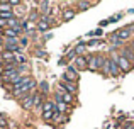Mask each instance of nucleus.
<instances>
[{
	"label": "nucleus",
	"mask_w": 134,
	"mask_h": 129,
	"mask_svg": "<svg viewBox=\"0 0 134 129\" xmlns=\"http://www.w3.org/2000/svg\"><path fill=\"white\" fill-rule=\"evenodd\" d=\"M5 124H7V122H5V119H3V117H0V126L3 127V126H5Z\"/></svg>",
	"instance_id": "obj_31"
},
{
	"label": "nucleus",
	"mask_w": 134,
	"mask_h": 129,
	"mask_svg": "<svg viewBox=\"0 0 134 129\" xmlns=\"http://www.w3.org/2000/svg\"><path fill=\"white\" fill-rule=\"evenodd\" d=\"M20 105H22V109H32L34 107V95L32 93H29V95H26L22 99V104H20Z\"/></svg>",
	"instance_id": "obj_9"
},
{
	"label": "nucleus",
	"mask_w": 134,
	"mask_h": 129,
	"mask_svg": "<svg viewBox=\"0 0 134 129\" xmlns=\"http://www.w3.org/2000/svg\"><path fill=\"white\" fill-rule=\"evenodd\" d=\"M0 19L2 20H7V19H14V12H0Z\"/></svg>",
	"instance_id": "obj_22"
},
{
	"label": "nucleus",
	"mask_w": 134,
	"mask_h": 129,
	"mask_svg": "<svg viewBox=\"0 0 134 129\" xmlns=\"http://www.w3.org/2000/svg\"><path fill=\"white\" fill-rule=\"evenodd\" d=\"M0 46H2V37H0Z\"/></svg>",
	"instance_id": "obj_34"
},
{
	"label": "nucleus",
	"mask_w": 134,
	"mask_h": 129,
	"mask_svg": "<svg viewBox=\"0 0 134 129\" xmlns=\"http://www.w3.org/2000/svg\"><path fill=\"white\" fill-rule=\"evenodd\" d=\"M43 95H41V93H34V107H37V109H39V107H43Z\"/></svg>",
	"instance_id": "obj_17"
},
{
	"label": "nucleus",
	"mask_w": 134,
	"mask_h": 129,
	"mask_svg": "<svg viewBox=\"0 0 134 129\" xmlns=\"http://www.w3.org/2000/svg\"><path fill=\"white\" fill-rule=\"evenodd\" d=\"M75 15H76V10H73V9H65L63 10V20H70Z\"/></svg>",
	"instance_id": "obj_13"
},
{
	"label": "nucleus",
	"mask_w": 134,
	"mask_h": 129,
	"mask_svg": "<svg viewBox=\"0 0 134 129\" xmlns=\"http://www.w3.org/2000/svg\"><path fill=\"white\" fill-rule=\"evenodd\" d=\"M59 88H61L63 92L71 93V95H75V93L78 92V85L73 83V82H68V80H61V82H59Z\"/></svg>",
	"instance_id": "obj_4"
},
{
	"label": "nucleus",
	"mask_w": 134,
	"mask_h": 129,
	"mask_svg": "<svg viewBox=\"0 0 134 129\" xmlns=\"http://www.w3.org/2000/svg\"><path fill=\"white\" fill-rule=\"evenodd\" d=\"M85 48H87V43H80L78 46L75 48V53H76V56H82V53H85Z\"/></svg>",
	"instance_id": "obj_20"
},
{
	"label": "nucleus",
	"mask_w": 134,
	"mask_h": 129,
	"mask_svg": "<svg viewBox=\"0 0 134 129\" xmlns=\"http://www.w3.org/2000/svg\"><path fill=\"white\" fill-rule=\"evenodd\" d=\"M53 24H54V19H51L49 15H43L39 20H37V29L46 31V29H49V26H53Z\"/></svg>",
	"instance_id": "obj_5"
},
{
	"label": "nucleus",
	"mask_w": 134,
	"mask_h": 129,
	"mask_svg": "<svg viewBox=\"0 0 134 129\" xmlns=\"http://www.w3.org/2000/svg\"><path fill=\"white\" fill-rule=\"evenodd\" d=\"M87 58H88V66H87V70H90V71H100L105 58H102L100 54H95V56L88 54Z\"/></svg>",
	"instance_id": "obj_2"
},
{
	"label": "nucleus",
	"mask_w": 134,
	"mask_h": 129,
	"mask_svg": "<svg viewBox=\"0 0 134 129\" xmlns=\"http://www.w3.org/2000/svg\"><path fill=\"white\" fill-rule=\"evenodd\" d=\"M7 26H9V29H12V31H15L17 34L22 31V22H19V20L14 17V19H10V20H7Z\"/></svg>",
	"instance_id": "obj_8"
},
{
	"label": "nucleus",
	"mask_w": 134,
	"mask_h": 129,
	"mask_svg": "<svg viewBox=\"0 0 134 129\" xmlns=\"http://www.w3.org/2000/svg\"><path fill=\"white\" fill-rule=\"evenodd\" d=\"M2 60L5 61V63H12V61H15V54L9 53V51H3L2 53Z\"/></svg>",
	"instance_id": "obj_14"
},
{
	"label": "nucleus",
	"mask_w": 134,
	"mask_h": 129,
	"mask_svg": "<svg viewBox=\"0 0 134 129\" xmlns=\"http://www.w3.org/2000/svg\"><path fill=\"white\" fill-rule=\"evenodd\" d=\"M97 44H98V39H90L88 43H87V46L92 48V46H97Z\"/></svg>",
	"instance_id": "obj_27"
},
{
	"label": "nucleus",
	"mask_w": 134,
	"mask_h": 129,
	"mask_svg": "<svg viewBox=\"0 0 134 129\" xmlns=\"http://www.w3.org/2000/svg\"><path fill=\"white\" fill-rule=\"evenodd\" d=\"M117 129H121V127H117Z\"/></svg>",
	"instance_id": "obj_36"
},
{
	"label": "nucleus",
	"mask_w": 134,
	"mask_h": 129,
	"mask_svg": "<svg viewBox=\"0 0 134 129\" xmlns=\"http://www.w3.org/2000/svg\"><path fill=\"white\" fill-rule=\"evenodd\" d=\"M41 117H43L44 121H51L53 119V112H43V114H41Z\"/></svg>",
	"instance_id": "obj_24"
},
{
	"label": "nucleus",
	"mask_w": 134,
	"mask_h": 129,
	"mask_svg": "<svg viewBox=\"0 0 134 129\" xmlns=\"http://www.w3.org/2000/svg\"><path fill=\"white\" fill-rule=\"evenodd\" d=\"M122 56L127 58V60L132 63V61H134V51L131 49V48H124V49H122Z\"/></svg>",
	"instance_id": "obj_15"
},
{
	"label": "nucleus",
	"mask_w": 134,
	"mask_h": 129,
	"mask_svg": "<svg viewBox=\"0 0 134 129\" xmlns=\"http://www.w3.org/2000/svg\"><path fill=\"white\" fill-rule=\"evenodd\" d=\"M5 24H7V20H2V19H0V27H3Z\"/></svg>",
	"instance_id": "obj_32"
},
{
	"label": "nucleus",
	"mask_w": 134,
	"mask_h": 129,
	"mask_svg": "<svg viewBox=\"0 0 134 129\" xmlns=\"http://www.w3.org/2000/svg\"><path fill=\"white\" fill-rule=\"evenodd\" d=\"M88 36H102V29H100V27H98V29L92 31V32H88Z\"/></svg>",
	"instance_id": "obj_26"
},
{
	"label": "nucleus",
	"mask_w": 134,
	"mask_h": 129,
	"mask_svg": "<svg viewBox=\"0 0 134 129\" xmlns=\"http://www.w3.org/2000/svg\"><path fill=\"white\" fill-rule=\"evenodd\" d=\"M0 12H12L10 2H0Z\"/></svg>",
	"instance_id": "obj_18"
},
{
	"label": "nucleus",
	"mask_w": 134,
	"mask_h": 129,
	"mask_svg": "<svg viewBox=\"0 0 134 129\" xmlns=\"http://www.w3.org/2000/svg\"><path fill=\"white\" fill-rule=\"evenodd\" d=\"M3 46H5V51H9V53H20L22 51V48L19 46V37H14V39H5L3 41Z\"/></svg>",
	"instance_id": "obj_3"
},
{
	"label": "nucleus",
	"mask_w": 134,
	"mask_h": 129,
	"mask_svg": "<svg viewBox=\"0 0 134 129\" xmlns=\"http://www.w3.org/2000/svg\"><path fill=\"white\" fill-rule=\"evenodd\" d=\"M27 44H29V41H27V37H22V39H19V46L22 48V49H24V48L27 46Z\"/></svg>",
	"instance_id": "obj_25"
},
{
	"label": "nucleus",
	"mask_w": 134,
	"mask_h": 129,
	"mask_svg": "<svg viewBox=\"0 0 134 129\" xmlns=\"http://www.w3.org/2000/svg\"><path fill=\"white\" fill-rule=\"evenodd\" d=\"M58 92L61 93V100L66 104V105H71V104H75V97H73L71 93H68V92H63L61 88H59Z\"/></svg>",
	"instance_id": "obj_10"
},
{
	"label": "nucleus",
	"mask_w": 134,
	"mask_h": 129,
	"mask_svg": "<svg viewBox=\"0 0 134 129\" xmlns=\"http://www.w3.org/2000/svg\"><path fill=\"white\" fill-rule=\"evenodd\" d=\"M109 66H110V76H119L121 70H119V65L115 63L112 58H110V63H109Z\"/></svg>",
	"instance_id": "obj_12"
},
{
	"label": "nucleus",
	"mask_w": 134,
	"mask_h": 129,
	"mask_svg": "<svg viewBox=\"0 0 134 129\" xmlns=\"http://www.w3.org/2000/svg\"><path fill=\"white\" fill-rule=\"evenodd\" d=\"M129 129H134V126H131V127H129Z\"/></svg>",
	"instance_id": "obj_35"
},
{
	"label": "nucleus",
	"mask_w": 134,
	"mask_h": 129,
	"mask_svg": "<svg viewBox=\"0 0 134 129\" xmlns=\"http://www.w3.org/2000/svg\"><path fill=\"white\" fill-rule=\"evenodd\" d=\"M17 71H19V73L27 71V65H20V66H17Z\"/></svg>",
	"instance_id": "obj_28"
},
{
	"label": "nucleus",
	"mask_w": 134,
	"mask_h": 129,
	"mask_svg": "<svg viewBox=\"0 0 134 129\" xmlns=\"http://www.w3.org/2000/svg\"><path fill=\"white\" fill-rule=\"evenodd\" d=\"M3 34H5V39H14V37H19V34H17L15 31H12V29H5V31H3Z\"/></svg>",
	"instance_id": "obj_19"
},
{
	"label": "nucleus",
	"mask_w": 134,
	"mask_h": 129,
	"mask_svg": "<svg viewBox=\"0 0 134 129\" xmlns=\"http://www.w3.org/2000/svg\"><path fill=\"white\" fill-rule=\"evenodd\" d=\"M36 54H37V56H43V58H46V56H48V53H46V51H41V49L37 51Z\"/></svg>",
	"instance_id": "obj_30"
},
{
	"label": "nucleus",
	"mask_w": 134,
	"mask_h": 129,
	"mask_svg": "<svg viewBox=\"0 0 134 129\" xmlns=\"http://www.w3.org/2000/svg\"><path fill=\"white\" fill-rule=\"evenodd\" d=\"M73 66H75V70H87V66H88V58L87 56H76L75 60H73Z\"/></svg>",
	"instance_id": "obj_7"
},
{
	"label": "nucleus",
	"mask_w": 134,
	"mask_h": 129,
	"mask_svg": "<svg viewBox=\"0 0 134 129\" xmlns=\"http://www.w3.org/2000/svg\"><path fill=\"white\" fill-rule=\"evenodd\" d=\"M107 24H110V22H109V19H105V20H102V22L98 24V26H100V29H102V27H105Z\"/></svg>",
	"instance_id": "obj_29"
},
{
	"label": "nucleus",
	"mask_w": 134,
	"mask_h": 129,
	"mask_svg": "<svg viewBox=\"0 0 134 129\" xmlns=\"http://www.w3.org/2000/svg\"><path fill=\"white\" fill-rule=\"evenodd\" d=\"M63 80H68V82L76 83V80H78V73H76L75 66H68V68H66V73L63 75Z\"/></svg>",
	"instance_id": "obj_6"
},
{
	"label": "nucleus",
	"mask_w": 134,
	"mask_h": 129,
	"mask_svg": "<svg viewBox=\"0 0 134 129\" xmlns=\"http://www.w3.org/2000/svg\"><path fill=\"white\" fill-rule=\"evenodd\" d=\"M54 110H56V104H54V100H44L43 112H54Z\"/></svg>",
	"instance_id": "obj_11"
},
{
	"label": "nucleus",
	"mask_w": 134,
	"mask_h": 129,
	"mask_svg": "<svg viewBox=\"0 0 134 129\" xmlns=\"http://www.w3.org/2000/svg\"><path fill=\"white\" fill-rule=\"evenodd\" d=\"M131 49L134 51V41H132V44H131Z\"/></svg>",
	"instance_id": "obj_33"
},
{
	"label": "nucleus",
	"mask_w": 134,
	"mask_h": 129,
	"mask_svg": "<svg viewBox=\"0 0 134 129\" xmlns=\"http://www.w3.org/2000/svg\"><path fill=\"white\" fill-rule=\"evenodd\" d=\"M39 88H41V93H44V95H46V93L49 92V83L48 82H41L39 83Z\"/></svg>",
	"instance_id": "obj_21"
},
{
	"label": "nucleus",
	"mask_w": 134,
	"mask_h": 129,
	"mask_svg": "<svg viewBox=\"0 0 134 129\" xmlns=\"http://www.w3.org/2000/svg\"><path fill=\"white\" fill-rule=\"evenodd\" d=\"M109 63H110V58H105L104 65H102V70H100V71L104 73L105 76H109V75H110V66H109Z\"/></svg>",
	"instance_id": "obj_16"
},
{
	"label": "nucleus",
	"mask_w": 134,
	"mask_h": 129,
	"mask_svg": "<svg viewBox=\"0 0 134 129\" xmlns=\"http://www.w3.org/2000/svg\"><path fill=\"white\" fill-rule=\"evenodd\" d=\"M112 60L115 61V63L119 65V70L121 71H124V73H127V71H131L132 70V63L127 60V58H124L122 54H117V53H112Z\"/></svg>",
	"instance_id": "obj_1"
},
{
	"label": "nucleus",
	"mask_w": 134,
	"mask_h": 129,
	"mask_svg": "<svg viewBox=\"0 0 134 129\" xmlns=\"http://www.w3.org/2000/svg\"><path fill=\"white\" fill-rule=\"evenodd\" d=\"M76 5H78V7H80L82 10H87V9H88V7L92 5V2H78Z\"/></svg>",
	"instance_id": "obj_23"
}]
</instances>
